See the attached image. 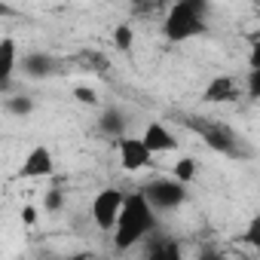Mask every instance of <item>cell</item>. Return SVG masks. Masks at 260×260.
Here are the masks:
<instances>
[{
	"mask_svg": "<svg viewBox=\"0 0 260 260\" xmlns=\"http://www.w3.org/2000/svg\"><path fill=\"white\" fill-rule=\"evenodd\" d=\"M156 230V211L150 208V202L144 199V193H125L116 223H113V245L116 251H128L132 245H138L141 239H147Z\"/></svg>",
	"mask_w": 260,
	"mask_h": 260,
	"instance_id": "6da1fadb",
	"label": "cell"
},
{
	"mask_svg": "<svg viewBox=\"0 0 260 260\" xmlns=\"http://www.w3.org/2000/svg\"><path fill=\"white\" fill-rule=\"evenodd\" d=\"M205 31H208L205 16L193 13L190 7L181 4V0L169 7V13H166V19H162V34H166V40H172V43H184V40L202 37Z\"/></svg>",
	"mask_w": 260,
	"mask_h": 260,
	"instance_id": "7a4b0ae2",
	"label": "cell"
},
{
	"mask_svg": "<svg viewBox=\"0 0 260 260\" xmlns=\"http://www.w3.org/2000/svg\"><path fill=\"white\" fill-rule=\"evenodd\" d=\"M141 193L153 211H172L187 202V184H181L178 178H153L144 184Z\"/></svg>",
	"mask_w": 260,
	"mask_h": 260,
	"instance_id": "3957f363",
	"label": "cell"
},
{
	"mask_svg": "<svg viewBox=\"0 0 260 260\" xmlns=\"http://www.w3.org/2000/svg\"><path fill=\"white\" fill-rule=\"evenodd\" d=\"M193 132L211 147V150H217V153H226V156H236L239 153V138H236V132L230 125H223V122H217V119H184Z\"/></svg>",
	"mask_w": 260,
	"mask_h": 260,
	"instance_id": "277c9868",
	"label": "cell"
},
{
	"mask_svg": "<svg viewBox=\"0 0 260 260\" xmlns=\"http://www.w3.org/2000/svg\"><path fill=\"white\" fill-rule=\"evenodd\" d=\"M122 190H116V187H104V190H98L95 193V199H92V205H89V214H92V220H95V226L101 230V233H110L113 230V223H116V214H119V205H122Z\"/></svg>",
	"mask_w": 260,
	"mask_h": 260,
	"instance_id": "5b68a950",
	"label": "cell"
},
{
	"mask_svg": "<svg viewBox=\"0 0 260 260\" xmlns=\"http://www.w3.org/2000/svg\"><path fill=\"white\" fill-rule=\"evenodd\" d=\"M116 153H119V166L125 172H141V169L153 166V153L147 150V144L141 138H132V135L116 138Z\"/></svg>",
	"mask_w": 260,
	"mask_h": 260,
	"instance_id": "8992f818",
	"label": "cell"
},
{
	"mask_svg": "<svg viewBox=\"0 0 260 260\" xmlns=\"http://www.w3.org/2000/svg\"><path fill=\"white\" fill-rule=\"evenodd\" d=\"M52 172H55V156H52L49 147L40 144V147H34V150L22 159L16 178H22V181H37V178H49Z\"/></svg>",
	"mask_w": 260,
	"mask_h": 260,
	"instance_id": "52a82bcc",
	"label": "cell"
},
{
	"mask_svg": "<svg viewBox=\"0 0 260 260\" xmlns=\"http://www.w3.org/2000/svg\"><path fill=\"white\" fill-rule=\"evenodd\" d=\"M141 141L147 144L150 153H172V150H178V138H175V132H172L166 122H150L144 128Z\"/></svg>",
	"mask_w": 260,
	"mask_h": 260,
	"instance_id": "ba28073f",
	"label": "cell"
},
{
	"mask_svg": "<svg viewBox=\"0 0 260 260\" xmlns=\"http://www.w3.org/2000/svg\"><path fill=\"white\" fill-rule=\"evenodd\" d=\"M19 64V46L13 37H0V89H7Z\"/></svg>",
	"mask_w": 260,
	"mask_h": 260,
	"instance_id": "9c48e42d",
	"label": "cell"
},
{
	"mask_svg": "<svg viewBox=\"0 0 260 260\" xmlns=\"http://www.w3.org/2000/svg\"><path fill=\"white\" fill-rule=\"evenodd\" d=\"M239 95V89H236V80L233 77H214L208 86H205V101L208 104H223V101H233Z\"/></svg>",
	"mask_w": 260,
	"mask_h": 260,
	"instance_id": "30bf717a",
	"label": "cell"
},
{
	"mask_svg": "<svg viewBox=\"0 0 260 260\" xmlns=\"http://www.w3.org/2000/svg\"><path fill=\"white\" fill-rule=\"evenodd\" d=\"M101 132L110 135V138L125 135V119H122L119 110H104V113H101Z\"/></svg>",
	"mask_w": 260,
	"mask_h": 260,
	"instance_id": "8fae6325",
	"label": "cell"
},
{
	"mask_svg": "<svg viewBox=\"0 0 260 260\" xmlns=\"http://www.w3.org/2000/svg\"><path fill=\"white\" fill-rule=\"evenodd\" d=\"M196 172H199V166H196V159L193 156H181L178 162H175V169H172V178H178L181 184H193L196 181Z\"/></svg>",
	"mask_w": 260,
	"mask_h": 260,
	"instance_id": "7c38bea8",
	"label": "cell"
},
{
	"mask_svg": "<svg viewBox=\"0 0 260 260\" xmlns=\"http://www.w3.org/2000/svg\"><path fill=\"white\" fill-rule=\"evenodd\" d=\"M132 43H135L132 25H116V28H113V46H116V49L128 52V49H132Z\"/></svg>",
	"mask_w": 260,
	"mask_h": 260,
	"instance_id": "4fadbf2b",
	"label": "cell"
},
{
	"mask_svg": "<svg viewBox=\"0 0 260 260\" xmlns=\"http://www.w3.org/2000/svg\"><path fill=\"white\" fill-rule=\"evenodd\" d=\"M150 257H162V260H181V248L175 245V242H156L153 248H150Z\"/></svg>",
	"mask_w": 260,
	"mask_h": 260,
	"instance_id": "5bb4252c",
	"label": "cell"
},
{
	"mask_svg": "<svg viewBox=\"0 0 260 260\" xmlns=\"http://www.w3.org/2000/svg\"><path fill=\"white\" fill-rule=\"evenodd\" d=\"M25 64H28L25 71H28L31 77H37V74H49V58H46V55H31Z\"/></svg>",
	"mask_w": 260,
	"mask_h": 260,
	"instance_id": "9a60e30c",
	"label": "cell"
},
{
	"mask_svg": "<svg viewBox=\"0 0 260 260\" xmlns=\"http://www.w3.org/2000/svg\"><path fill=\"white\" fill-rule=\"evenodd\" d=\"M61 202H64V190H61V187H52V190H49V196H46V211L61 208Z\"/></svg>",
	"mask_w": 260,
	"mask_h": 260,
	"instance_id": "2e32d148",
	"label": "cell"
},
{
	"mask_svg": "<svg viewBox=\"0 0 260 260\" xmlns=\"http://www.w3.org/2000/svg\"><path fill=\"white\" fill-rule=\"evenodd\" d=\"M245 242H248L251 248H260V217L251 220V226H248V233H245Z\"/></svg>",
	"mask_w": 260,
	"mask_h": 260,
	"instance_id": "e0dca14e",
	"label": "cell"
},
{
	"mask_svg": "<svg viewBox=\"0 0 260 260\" xmlns=\"http://www.w3.org/2000/svg\"><path fill=\"white\" fill-rule=\"evenodd\" d=\"M248 95L251 98L260 95V71H257V64H251V74H248Z\"/></svg>",
	"mask_w": 260,
	"mask_h": 260,
	"instance_id": "ac0fdd59",
	"label": "cell"
},
{
	"mask_svg": "<svg viewBox=\"0 0 260 260\" xmlns=\"http://www.w3.org/2000/svg\"><path fill=\"white\" fill-rule=\"evenodd\" d=\"M74 98L83 101V104H98V95H95L89 86H77V89H74Z\"/></svg>",
	"mask_w": 260,
	"mask_h": 260,
	"instance_id": "d6986e66",
	"label": "cell"
},
{
	"mask_svg": "<svg viewBox=\"0 0 260 260\" xmlns=\"http://www.w3.org/2000/svg\"><path fill=\"white\" fill-rule=\"evenodd\" d=\"M10 110L19 113V116H28V113H31V98H22V95L13 98V101H10Z\"/></svg>",
	"mask_w": 260,
	"mask_h": 260,
	"instance_id": "ffe728a7",
	"label": "cell"
},
{
	"mask_svg": "<svg viewBox=\"0 0 260 260\" xmlns=\"http://www.w3.org/2000/svg\"><path fill=\"white\" fill-rule=\"evenodd\" d=\"M37 217H40V211H37L34 205H25V208H22V220H25L28 226H34V223H37Z\"/></svg>",
	"mask_w": 260,
	"mask_h": 260,
	"instance_id": "44dd1931",
	"label": "cell"
},
{
	"mask_svg": "<svg viewBox=\"0 0 260 260\" xmlns=\"http://www.w3.org/2000/svg\"><path fill=\"white\" fill-rule=\"evenodd\" d=\"M184 7H190L193 13H199V16H205V10H208V0H181Z\"/></svg>",
	"mask_w": 260,
	"mask_h": 260,
	"instance_id": "7402d4cb",
	"label": "cell"
},
{
	"mask_svg": "<svg viewBox=\"0 0 260 260\" xmlns=\"http://www.w3.org/2000/svg\"><path fill=\"white\" fill-rule=\"evenodd\" d=\"M7 16H13V7H10V4H4V0H0V19H7Z\"/></svg>",
	"mask_w": 260,
	"mask_h": 260,
	"instance_id": "603a6c76",
	"label": "cell"
}]
</instances>
